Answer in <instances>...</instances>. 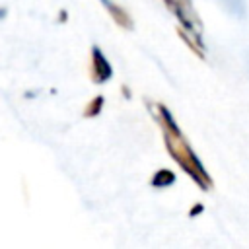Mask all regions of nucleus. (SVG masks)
<instances>
[{
  "label": "nucleus",
  "mask_w": 249,
  "mask_h": 249,
  "mask_svg": "<svg viewBox=\"0 0 249 249\" xmlns=\"http://www.w3.org/2000/svg\"><path fill=\"white\" fill-rule=\"evenodd\" d=\"M171 183H175V173L169 171V169H160L152 177V187H158V189H165Z\"/></svg>",
  "instance_id": "nucleus-5"
},
{
  "label": "nucleus",
  "mask_w": 249,
  "mask_h": 249,
  "mask_svg": "<svg viewBox=\"0 0 249 249\" xmlns=\"http://www.w3.org/2000/svg\"><path fill=\"white\" fill-rule=\"evenodd\" d=\"M163 136H165V144H167V150L171 152V156L175 158V161L202 187V189H208L210 187V179L204 171V165L198 161V158L195 156V152L189 148V144L185 142L179 126L177 128H169L163 124Z\"/></svg>",
  "instance_id": "nucleus-1"
},
{
  "label": "nucleus",
  "mask_w": 249,
  "mask_h": 249,
  "mask_svg": "<svg viewBox=\"0 0 249 249\" xmlns=\"http://www.w3.org/2000/svg\"><path fill=\"white\" fill-rule=\"evenodd\" d=\"M163 2L175 14V18L183 23L185 29L200 35V31H198V19H196V14H195V10L191 6V0H163Z\"/></svg>",
  "instance_id": "nucleus-2"
},
{
  "label": "nucleus",
  "mask_w": 249,
  "mask_h": 249,
  "mask_svg": "<svg viewBox=\"0 0 249 249\" xmlns=\"http://www.w3.org/2000/svg\"><path fill=\"white\" fill-rule=\"evenodd\" d=\"M91 80L95 82V84H105L107 80H111V76H113V68H111V64H109V60L105 58V54L101 53V49L99 47H93L91 49Z\"/></svg>",
  "instance_id": "nucleus-3"
},
{
  "label": "nucleus",
  "mask_w": 249,
  "mask_h": 249,
  "mask_svg": "<svg viewBox=\"0 0 249 249\" xmlns=\"http://www.w3.org/2000/svg\"><path fill=\"white\" fill-rule=\"evenodd\" d=\"M105 8H107V12L113 16V19L121 25V27H126V29H132V19H130V16L126 14V10H123L121 6H117L113 0H99Z\"/></svg>",
  "instance_id": "nucleus-4"
},
{
  "label": "nucleus",
  "mask_w": 249,
  "mask_h": 249,
  "mask_svg": "<svg viewBox=\"0 0 249 249\" xmlns=\"http://www.w3.org/2000/svg\"><path fill=\"white\" fill-rule=\"evenodd\" d=\"M101 107H103V97L99 95V97H95V101L89 103V107H88V111H86V117H93V115H97V113L101 111Z\"/></svg>",
  "instance_id": "nucleus-6"
}]
</instances>
